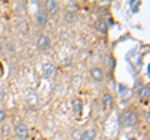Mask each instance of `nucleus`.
<instances>
[{"label":"nucleus","instance_id":"obj_17","mask_svg":"<svg viewBox=\"0 0 150 140\" xmlns=\"http://www.w3.org/2000/svg\"><path fill=\"white\" fill-rule=\"evenodd\" d=\"M3 96H4V91H3V89L0 88V100L3 99Z\"/></svg>","mask_w":150,"mask_h":140},{"label":"nucleus","instance_id":"obj_5","mask_svg":"<svg viewBox=\"0 0 150 140\" xmlns=\"http://www.w3.org/2000/svg\"><path fill=\"white\" fill-rule=\"evenodd\" d=\"M14 132H15L16 136L20 138V139H26L28 135H29V132H28V127L24 124V123H19L15 129H14Z\"/></svg>","mask_w":150,"mask_h":140},{"label":"nucleus","instance_id":"obj_9","mask_svg":"<svg viewBox=\"0 0 150 140\" xmlns=\"http://www.w3.org/2000/svg\"><path fill=\"white\" fill-rule=\"evenodd\" d=\"M59 10V4L58 1H54V0H49L46 3V11L50 14H56Z\"/></svg>","mask_w":150,"mask_h":140},{"label":"nucleus","instance_id":"obj_16","mask_svg":"<svg viewBox=\"0 0 150 140\" xmlns=\"http://www.w3.org/2000/svg\"><path fill=\"white\" fill-rule=\"evenodd\" d=\"M3 135H5V136H8V135H9V127H8V125H6V127H3Z\"/></svg>","mask_w":150,"mask_h":140},{"label":"nucleus","instance_id":"obj_14","mask_svg":"<svg viewBox=\"0 0 150 140\" xmlns=\"http://www.w3.org/2000/svg\"><path fill=\"white\" fill-rule=\"evenodd\" d=\"M149 91H150L149 85H145L142 89V91H140V96H142L143 100H145V99H148V98H149Z\"/></svg>","mask_w":150,"mask_h":140},{"label":"nucleus","instance_id":"obj_8","mask_svg":"<svg viewBox=\"0 0 150 140\" xmlns=\"http://www.w3.org/2000/svg\"><path fill=\"white\" fill-rule=\"evenodd\" d=\"M96 138V130L95 129H88L81 134L80 140H94Z\"/></svg>","mask_w":150,"mask_h":140},{"label":"nucleus","instance_id":"obj_4","mask_svg":"<svg viewBox=\"0 0 150 140\" xmlns=\"http://www.w3.org/2000/svg\"><path fill=\"white\" fill-rule=\"evenodd\" d=\"M90 76L95 83H100L104 79V71L99 66H94L90 69Z\"/></svg>","mask_w":150,"mask_h":140},{"label":"nucleus","instance_id":"obj_18","mask_svg":"<svg viewBox=\"0 0 150 140\" xmlns=\"http://www.w3.org/2000/svg\"><path fill=\"white\" fill-rule=\"evenodd\" d=\"M1 50H3V45H1V43H0V53H1Z\"/></svg>","mask_w":150,"mask_h":140},{"label":"nucleus","instance_id":"obj_10","mask_svg":"<svg viewBox=\"0 0 150 140\" xmlns=\"http://www.w3.org/2000/svg\"><path fill=\"white\" fill-rule=\"evenodd\" d=\"M95 28H96V30L101 33V34H106V31H108V23L105 19H99L96 21V24H95Z\"/></svg>","mask_w":150,"mask_h":140},{"label":"nucleus","instance_id":"obj_13","mask_svg":"<svg viewBox=\"0 0 150 140\" xmlns=\"http://www.w3.org/2000/svg\"><path fill=\"white\" fill-rule=\"evenodd\" d=\"M74 111L76 113L78 116H80L81 115V111H83V103L80 99H76L74 103Z\"/></svg>","mask_w":150,"mask_h":140},{"label":"nucleus","instance_id":"obj_11","mask_svg":"<svg viewBox=\"0 0 150 140\" xmlns=\"http://www.w3.org/2000/svg\"><path fill=\"white\" fill-rule=\"evenodd\" d=\"M76 19H78V14L74 10H70L64 15V20L67 21L68 24H73V23L76 21Z\"/></svg>","mask_w":150,"mask_h":140},{"label":"nucleus","instance_id":"obj_19","mask_svg":"<svg viewBox=\"0 0 150 140\" xmlns=\"http://www.w3.org/2000/svg\"><path fill=\"white\" fill-rule=\"evenodd\" d=\"M131 140H134V139H131Z\"/></svg>","mask_w":150,"mask_h":140},{"label":"nucleus","instance_id":"obj_6","mask_svg":"<svg viewBox=\"0 0 150 140\" xmlns=\"http://www.w3.org/2000/svg\"><path fill=\"white\" fill-rule=\"evenodd\" d=\"M25 101L28 105L36 106V105H39V96H38V94H35L34 91H29L25 95Z\"/></svg>","mask_w":150,"mask_h":140},{"label":"nucleus","instance_id":"obj_12","mask_svg":"<svg viewBox=\"0 0 150 140\" xmlns=\"http://www.w3.org/2000/svg\"><path fill=\"white\" fill-rule=\"evenodd\" d=\"M103 105H104V108H112V105H114V98H112L110 94H104L103 95Z\"/></svg>","mask_w":150,"mask_h":140},{"label":"nucleus","instance_id":"obj_15","mask_svg":"<svg viewBox=\"0 0 150 140\" xmlns=\"http://www.w3.org/2000/svg\"><path fill=\"white\" fill-rule=\"evenodd\" d=\"M5 118H6V113H5V110L0 108V123L5 120Z\"/></svg>","mask_w":150,"mask_h":140},{"label":"nucleus","instance_id":"obj_1","mask_svg":"<svg viewBox=\"0 0 150 140\" xmlns=\"http://www.w3.org/2000/svg\"><path fill=\"white\" fill-rule=\"evenodd\" d=\"M138 123H139V115L137 111L128 110L121 114V116H120V124H121V127H124V128L134 127V125Z\"/></svg>","mask_w":150,"mask_h":140},{"label":"nucleus","instance_id":"obj_3","mask_svg":"<svg viewBox=\"0 0 150 140\" xmlns=\"http://www.w3.org/2000/svg\"><path fill=\"white\" fill-rule=\"evenodd\" d=\"M49 46H50V39H49V36H46V35H40L39 38H38L36 48L39 49L40 51L48 50Z\"/></svg>","mask_w":150,"mask_h":140},{"label":"nucleus","instance_id":"obj_7","mask_svg":"<svg viewBox=\"0 0 150 140\" xmlns=\"http://www.w3.org/2000/svg\"><path fill=\"white\" fill-rule=\"evenodd\" d=\"M56 73V68L53 64H45L43 66V75L45 78H53Z\"/></svg>","mask_w":150,"mask_h":140},{"label":"nucleus","instance_id":"obj_2","mask_svg":"<svg viewBox=\"0 0 150 140\" xmlns=\"http://www.w3.org/2000/svg\"><path fill=\"white\" fill-rule=\"evenodd\" d=\"M48 11L44 10V9H40V10H38L36 14H35V21H36V24L38 25H40V26H43L45 25L46 23H48Z\"/></svg>","mask_w":150,"mask_h":140}]
</instances>
